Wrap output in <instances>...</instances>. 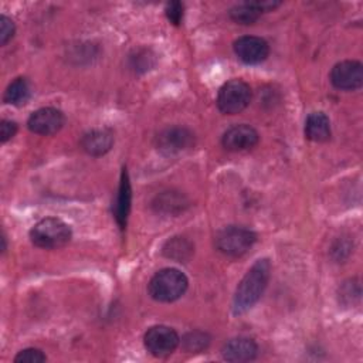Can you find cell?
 Listing matches in <instances>:
<instances>
[{
	"label": "cell",
	"instance_id": "cell-1",
	"mask_svg": "<svg viewBox=\"0 0 363 363\" xmlns=\"http://www.w3.org/2000/svg\"><path fill=\"white\" fill-rule=\"evenodd\" d=\"M271 275V264L267 258L258 259L240 281L234 299H233V313L242 315L250 311L262 296L267 289Z\"/></svg>",
	"mask_w": 363,
	"mask_h": 363
},
{
	"label": "cell",
	"instance_id": "cell-2",
	"mask_svg": "<svg viewBox=\"0 0 363 363\" xmlns=\"http://www.w3.org/2000/svg\"><path fill=\"white\" fill-rule=\"evenodd\" d=\"M189 286L186 275L176 268H163L149 281V295L157 302H173L184 295Z\"/></svg>",
	"mask_w": 363,
	"mask_h": 363
},
{
	"label": "cell",
	"instance_id": "cell-3",
	"mask_svg": "<svg viewBox=\"0 0 363 363\" xmlns=\"http://www.w3.org/2000/svg\"><path fill=\"white\" fill-rule=\"evenodd\" d=\"M71 235L69 225L55 217L43 218L30 230L31 242L44 250H57L67 245Z\"/></svg>",
	"mask_w": 363,
	"mask_h": 363
},
{
	"label": "cell",
	"instance_id": "cell-4",
	"mask_svg": "<svg viewBox=\"0 0 363 363\" xmlns=\"http://www.w3.org/2000/svg\"><path fill=\"white\" fill-rule=\"evenodd\" d=\"M255 240L257 235L250 228L230 225L217 233L216 248L227 257H241L254 245Z\"/></svg>",
	"mask_w": 363,
	"mask_h": 363
},
{
	"label": "cell",
	"instance_id": "cell-5",
	"mask_svg": "<svg viewBox=\"0 0 363 363\" xmlns=\"http://www.w3.org/2000/svg\"><path fill=\"white\" fill-rule=\"evenodd\" d=\"M251 102V88L242 79L227 81L218 91L217 106L223 113L235 115L244 111Z\"/></svg>",
	"mask_w": 363,
	"mask_h": 363
},
{
	"label": "cell",
	"instance_id": "cell-6",
	"mask_svg": "<svg viewBox=\"0 0 363 363\" xmlns=\"http://www.w3.org/2000/svg\"><path fill=\"white\" fill-rule=\"evenodd\" d=\"M143 343L146 350L155 357H166L176 350L180 343V337L173 328L156 325L146 330Z\"/></svg>",
	"mask_w": 363,
	"mask_h": 363
},
{
	"label": "cell",
	"instance_id": "cell-7",
	"mask_svg": "<svg viewBox=\"0 0 363 363\" xmlns=\"http://www.w3.org/2000/svg\"><path fill=\"white\" fill-rule=\"evenodd\" d=\"M330 82L342 91H353L363 84V65L354 60L337 62L330 71Z\"/></svg>",
	"mask_w": 363,
	"mask_h": 363
},
{
	"label": "cell",
	"instance_id": "cell-8",
	"mask_svg": "<svg viewBox=\"0 0 363 363\" xmlns=\"http://www.w3.org/2000/svg\"><path fill=\"white\" fill-rule=\"evenodd\" d=\"M64 122H65V118L60 109L52 106H45L34 111L30 115L27 121V128L35 135L50 136L57 133L64 126Z\"/></svg>",
	"mask_w": 363,
	"mask_h": 363
},
{
	"label": "cell",
	"instance_id": "cell-9",
	"mask_svg": "<svg viewBox=\"0 0 363 363\" xmlns=\"http://www.w3.org/2000/svg\"><path fill=\"white\" fill-rule=\"evenodd\" d=\"M194 143V135L183 126L166 128L156 136V146L166 155L179 153L191 147Z\"/></svg>",
	"mask_w": 363,
	"mask_h": 363
},
{
	"label": "cell",
	"instance_id": "cell-10",
	"mask_svg": "<svg viewBox=\"0 0 363 363\" xmlns=\"http://www.w3.org/2000/svg\"><path fill=\"white\" fill-rule=\"evenodd\" d=\"M233 48L238 60L250 65L265 61L269 54L268 43L264 38L255 37V35L240 37L238 40L234 41Z\"/></svg>",
	"mask_w": 363,
	"mask_h": 363
},
{
	"label": "cell",
	"instance_id": "cell-11",
	"mask_svg": "<svg viewBox=\"0 0 363 363\" xmlns=\"http://www.w3.org/2000/svg\"><path fill=\"white\" fill-rule=\"evenodd\" d=\"M258 139L259 135L252 126L241 123L228 128L221 138V143L230 152H242L252 149L258 143Z\"/></svg>",
	"mask_w": 363,
	"mask_h": 363
},
{
	"label": "cell",
	"instance_id": "cell-12",
	"mask_svg": "<svg viewBox=\"0 0 363 363\" xmlns=\"http://www.w3.org/2000/svg\"><path fill=\"white\" fill-rule=\"evenodd\" d=\"M258 346L250 337H234L230 339L221 349L223 359L227 362H250L257 357Z\"/></svg>",
	"mask_w": 363,
	"mask_h": 363
},
{
	"label": "cell",
	"instance_id": "cell-13",
	"mask_svg": "<svg viewBox=\"0 0 363 363\" xmlns=\"http://www.w3.org/2000/svg\"><path fill=\"white\" fill-rule=\"evenodd\" d=\"M281 3L278 1H247L238 6H234L230 10V17L238 24H252L255 23L262 13L274 10Z\"/></svg>",
	"mask_w": 363,
	"mask_h": 363
},
{
	"label": "cell",
	"instance_id": "cell-14",
	"mask_svg": "<svg viewBox=\"0 0 363 363\" xmlns=\"http://www.w3.org/2000/svg\"><path fill=\"white\" fill-rule=\"evenodd\" d=\"M113 135L108 129H92L81 138V147L91 156H102L111 150Z\"/></svg>",
	"mask_w": 363,
	"mask_h": 363
},
{
	"label": "cell",
	"instance_id": "cell-15",
	"mask_svg": "<svg viewBox=\"0 0 363 363\" xmlns=\"http://www.w3.org/2000/svg\"><path fill=\"white\" fill-rule=\"evenodd\" d=\"M130 203H132V189L129 183V176L128 172L123 169L122 176H121V183L116 194V200L113 204V216L116 218V223L119 224L121 228L126 225L128 214L130 210Z\"/></svg>",
	"mask_w": 363,
	"mask_h": 363
},
{
	"label": "cell",
	"instance_id": "cell-16",
	"mask_svg": "<svg viewBox=\"0 0 363 363\" xmlns=\"http://www.w3.org/2000/svg\"><path fill=\"white\" fill-rule=\"evenodd\" d=\"M305 136L312 142H326L330 138V121L323 112H312L305 121Z\"/></svg>",
	"mask_w": 363,
	"mask_h": 363
},
{
	"label": "cell",
	"instance_id": "cell-17",
	"mask_svg": "<svg viewBox=\"0 0 363 363\" xmlns=\"http://www.w3.org/2000/svg\"><path fill=\"white\" fill-rule=\"evenodd\" d=\"M30 96H31L30 82L26 78L18 77L9 84L4 92V102L14 106H23L24 104L28 102Z\"/></svg>",
	"mask_w": 363,
	"mask_h": 363
},
{
	"label": "cell",
	"instance_id": "cell-18",
	"mask_svg": "<svg viewBox=\"0 0 363 363\" xmlns=\"http://www.w3.org/2000/svg\"><path fill=\"white\" fill-rule=\"evenodd\" d=\"M164 255L169 257V258H173V259H177V261H184L186 258L190 257L191 254V245L180 238V237H176L174 240H169L167 244L164 245Z\"/></svg>",
	"mask_w": 363,
	"mask_h": 363
},
{
	"label": "cell",
	"instance_id": "cell-19",
	"mask_svg": "<svg viewBox=\"0 0 363 363\" xmlns=\"http://www.w3.org/2000/svg\"><path fill=\"white\" fill-rule=\"evenodd\" d=\"M45 360H47V356L43 353V350L37 347H27L18 352L17 356L14 357L16 363H41Z\"/></svg>",
	"mask_w": 363,
	"mask_h": 363
},
{
	"label": "cell",
	"instance_id": "cell-20",
	"mask_svg": "<svg viewBox=\"0 0 363 363\" xmlns=\"http://www.w3.org/2000/svg\"><path fill=\"white\" fill-rule=\"evenodd\" d=\"M183 342H184V347L187 350L196 352V350L204 349L208 345V337L203 332H191V333L186 335Z\"/></svg>",
	"mask_w": 363,
	"mask_h": 363
},
{
	"label": "cell",
	"instance_id": "cell-21",
	"mask_svg": "<svg viewBox=\"0 0 363 363\" xmlns=\"http://www.w3.org/2000/svg\"><path fill=\"white\" fill-rule=\"evenodd\" d=\"M164 13L172 24L179 26L183 20V4L180 1H170L166 4Z\"/></svg>",
	"mask_w": 363,
	"mask_h": 363
},
{
	"label": "cell",
	"instance_id": "cell-22",
	"mask_svg": "<svg viewBox=\"0 0 363 363\" xmlns=\"http://www.w3.org/2000/svg\"><path fill=\"white\" fill-rule=\"evenodd\" d=\"M14 23L11 21V18H9L7 16H1L0 17V44L4 45L7 44L9 40H11V37L14 35Z\"/></svg>",
	"mask_w": 363,
	"mask_h": 363
},
{
	"label": "cell",
	"instance_id": "cell-23",
	"mask_svg": "<svg viewBox=\"0 0 363 363\" xmlns=\"http://www.w3.org/2000/svg\"><path fill=\"white\" fill-rule=\"evenodd\" d=\"M17 132V123L14 121H9V119H4L1 121L0 123V139H1V143H6L7 140H10Z\"/></svg>",
	"mask_w": 363,
	"mask_h": 363
}]
</instances>
